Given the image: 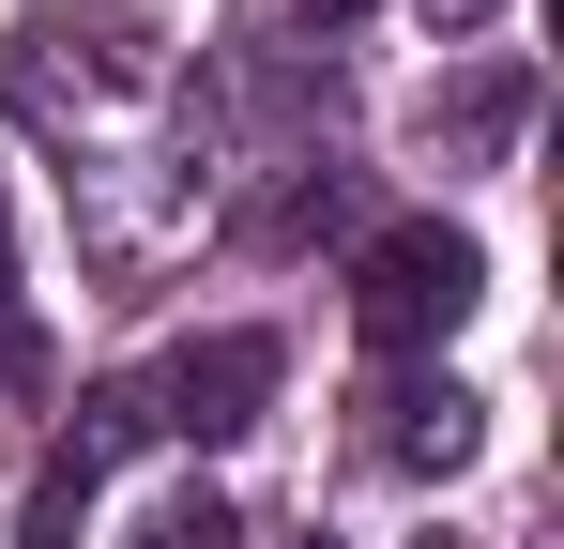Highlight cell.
I'll list each match as a JSON object with an SVG mask.
<instances>
[{
  "label": "cell",
  "instance_id": "1",
  "mask_svg": "<svg viewBox=\"0 0 564 549\" xmlns=\"http://www.w3.org/2000/svg\"><path fill=\"white\" fill-rule=\"evenodd\" d=\"M473 290H488V245H473L458 214H397L367 260H351V321H367V352H443L473 321Z\"/></svg>",
  "mask_w": 564,
  "mask_h": 549
},
{
  "label": "cell",
  "instance_id": "2",
  "mask_svg": "<svg viewBox=\"0 0 564 549\" xmlns=\"http://www.w3.org/2000/svg\"><path fill=\"white\" fill-rule=\"evenodd\" d=\"M153 443V381H93L77 397V428H62V458L31 473V519H15V549H77L93 535V504H107V473Z\"/></svg>",
  "mask_w": 564,
  "mask_h": 549
},
{
  "label": "cell",
  "instance_id": "3",
  "mask_svg": "<svg viewBox=\"0 0 564 549\" xmlns=\"http://www.w3.org/2000/svg\"><path fill=\"white\" fill-rule=\"evenodd\" d=\"M260 397H275V336H198V352H169V381H153V428H184V443H245Z\"/></svg>",
  "mask_w": 564,
  "mask_h": 549
},
{
  "label": "cell",
  "instance_id": "4",
  "mask_svg": "<svg viewBox=\"0 0 564 549\" xmlns=\"http://www.w3.org/2000/svg\"><path fill=\"white\" fill-rule=\"evenodd\" d=\"M381 412H397V428H381L397 473H458V458H473V397H458V381H397Z\"/></svg>",
  "mask_w": 564,
  "mask_h": 549
},
{
  "label": "cell",
  "instance_id": "5",
  "mask_svg": "<svg viewBox=\"0 0 564 549\" xmlns=\"http://www.w3.org/2000/svg\"><path fill=\"white\" fill-rule=\"evenodd\" d=\"M0 381H31V290H15V245H0Z\"/></svg>",
  "mask_w": 564,
  "mask_h": 549
},
{
  "label": "cell",
  "instance_id": "6",
  "mask_svg": "<svg viewBox=\"0 0 564 549\" xmlns=\"http://www.w3.org/2000/svg\"><path fill=\"white\" fill-rule=\"evenodd\" d=\"M153 549H229V504H214V488H198V504H169V519H153Z\"/></svg>",
  "mask_w": 564,
  "mask_h": 549
},
{
  "label": "cell",
  "instance_id": "7",
  "mask_svg": "<svg viewBox=\"0 0 564 549\" xmlns=\"http://www.w3.org/2000/svg\"><path fill=\"white\" fill-rule=\"evenodd\" d=\"M427 15H443V31H473V15H488V0H427Z\"/></svg>",
  "mask_w": 564,
  "mask_h": 549
},
{
  "label": "cell",
  "instance_id": "8",
  "mask_svg": "<svg viewBox=\"0 0 564 549\" xmlns=\"http://www.w3.org/2000/svg\"><path fill=\"white\" fill-rule=\"evenodd\" d=\"M275 549H336V535H275Z\"/></svg>",
  "mask_w": 564,
  "mask_h": 549
},
{
  "label": "cell",
  "instance_id": "9",
  "mask_svg": "<svg viewBox=\"0 0 564 549\" xmlns=\"http://www.w3.org/2000/svg\"><path fill=\"white\" fill-rule=\"evenodd\" d=\"M305 15H351V0H305Z\"/></svg>",
  "mask_w": 564,
  "mask_h": 549
}]
</instances>
